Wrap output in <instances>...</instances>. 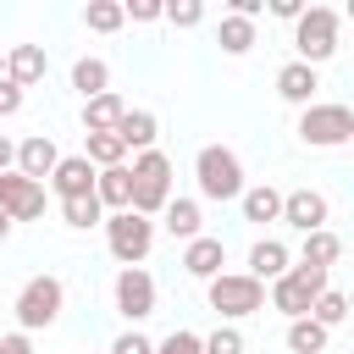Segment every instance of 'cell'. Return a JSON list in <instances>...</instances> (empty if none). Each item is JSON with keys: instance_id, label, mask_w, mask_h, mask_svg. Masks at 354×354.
Here are the masks:
<instances>
[{"instance_id": "1", "label": "cell", "mask_w": 354, "mask_h": 354, "mask_svg": "<svg viewBox=\"0 0 354 354\" xmlns=\"http://www.w3.org/2000/svg\"><path fill=\"white\" fill-rule=\"evenodd\" d=\"M337 33H343V11L337 6H304L299 22H293V61L321 72V61L337 55Z\"/></svg>"}, {"instance_id": "2", "label": "cell", "mask_w": 354, "mask_h": 354, "mask_svg": "<svg viewBox=\"0 0 354 354\" xmlns=\"http://www.w3.org/2000/svg\"><path fill=\"white\" fill-rule=\"evenodd\" d=\"M194 183H199V199H216V205H227V199H238L249 183H243V160H238V149L232 144H199V155H194Z\"/></svg>"}, {"instance_id": "3", "label": "cell", "mask_w": 354, "mask_h": 354, "mask_svg": "<svg viewBox=\"0 0 354 354\" xmlns=\"http://www.w3.org/2000/svg\"><path fill=\"white\" fill-rule=\"evenodd\" d=\"M293 133H299V144H310V149H343V144H354V111H348L343 100H315V105L299 111Z\"/></svg>"}, {"instance_id": "4", "label": "cell", "mask_w": 354, "mask_h": 354, "mask_svg": "<svg viewBox=\"0 0 354 354\" xmlns=\"http://www.w3.org/2000/svg\"><path fill=\"white\" fill-rule=\"evenodd\" d=\"M332 288V271H310V266H288L277 282H266V304L277 310V315H288V321H299V315H310V304L321 299Z\"/></svg>"}, {"instance_id": "5", "label": "cell", "mask_w": 354, "mask_h": 354, "mask_svg": "<svg viewBox=\"0 0 354 354\" xmlns=\"http://www.w3.org/2000/svg\"><path fill=\"white\" fill-rule=\"evenodd\" d=\"M17 332H39V326H55L61 321V310H66V282L61 277H50V271H39V277H28L22 288H17Z\"/></svg>"}, {"instance_id": "6", "label": "cell", "mask_w": 354, "mask_h": 354, "mask_svg": "<svg viewBox=\"0 0 354 354\" xmlns=\"http://www.w3.org/2000/svg\"><path fill=\"white\" fill-rule=\"evenodd\" d=\"M127 177H133V205L127 210H138V216L155 221L166 210V199H171V160L160 149H144V155L127 160Z\"/></svg>"}, {"instance_id": "7", "label": "cell", "mask_w": 354, "mask_h": 354, "mask_svg": "<svg viewBox=\"0 0 354 354\" xmlns=\"http://www.w3.org/2000/svg\"><path fill=\"white\" fill-rule=\"evenodd\" d=\"M205 299H210V310L232 326V321H243V315H260V310H266V282H254L249 271H221V277H210V282H205Z\"/></svg>"}, {"instance_id": "8", "label": "cell", "mask_w": 354, "mask_h": 354, "mask_svg": "<svg viewBox=\"0 0 354 354\" xmlns=\"http://www.w3.org/2000/svg\"><path fill=\"white\" fill-rule=\"evenodd\" d=\"M100 227H105V249H111L116 266H144V260H149V249H155V221H149V216L116 210V216H105Z\"/></svg>"}, {"instance_id": "9", "label": "cell", "mask_w": 354, "mask_h": 354, "mask_svg": "<svg viewBox=\"0 0 354 354\" xmlns=\"http://www.w3.org/2000/svg\"><path fill=\"white\" fill-rule=\"evenodd\" d=\"M155 277L144 271V266H116V282H111V304H116V315L127 321V326H144L149 315H155Z\"/></svg>"}, {"instance_id": "10", "label": "cell", "mask_w": 354, "mask_h": 354, "mask_svg": "<svg viewBox=\"0 0 354 354\" xmlns=\"http://www.w3.org/2000/svg\"><path fill=\"white\" fill-rule=\"evenodd\" d=\"M277 221H288L293 232H321L332 221V199L321 188H293V194H282V216Z\"/></svg>"}, {"instance_id": "11", "label": "cell", "mask_w": 354, "mask_h": 354, "mask_svg": "<svg viewBox=\"0 0 354 354\" xmlns=\"http://www.w3.org/2000/svg\"><path fill=\"white\" fill-rule=\"evenodd\" d=\"M0 210L17 221H39L44 216V183H28L22 171H0Z\"/></svg>"}, {"instance_id": "12", "label": "cell", "mask_w": 354, "mask_h": 354, "mask_svg": "<svg viewBox=\"0 0 354 354\" xmlns=\"http://www.w3.org/2000/svg\"><path fill=\"white\" fill-rule=\"evenodd\" d=\"M55 160H61L55 138H50V133H28V138L17 144V166H11V171H22L28 183H44V177L55 171Z\"/></svg>"}, {"instance_id": "13", "label": "cell", "mask_w": 354, "mask_h": 354, "mask_svg": "<svg viewBox=\"0 0 354 354\" xmlns=\"http://www.w3.org/2000/svg\"><path fill=\"white\" fill-rule=\"evenodd\" d=\"M44 188H50L55 199H83V194H94V166H88L83 155H61L55 171L44 177Z\"/></svg>"}, {"instance_id": "14", "label": "cell", "mask_w": 354, "mask_h": 354, "mask_svg": "<svg viewBox=\"0 0 354 354\" xmlns=\"http://www.w3.org/2000/svg\"><path fill=\"white\" fill-rule=\"evenodd\" d=\"M221 266H227V243H221V238L199 232V238H188V243H183V271H188L194 282L221 277Z\"/></svg>"}, {"instance_id": "15", "label": "cell", "mask_w": 354, "mask_h": 354, "mask_svg": "<svg viewBox=\"0 0 354 354\" xmlns=\"http://www.w3.org/2000/svg\"><path fill=\"white\" fill-rule=\"evenodd\" d=\"M44 72H50L44 44H11V50H6V83H17L22 94H28L33 83H44Z\"/></svg>"}, {"instance_id": "16", "label": "cell", "mask_w": 354, "mask_h": 354, "mask_svg": "<svg viewBox=\"0 0 354 354\" xmlns=\"http://www.w3.org/2000/svg\"><path fill=\"white\" fill-rule=\"evenodd\" d=\"M315 88H321V72L315 66H304V61H288V66H277V100H288V105H315Z\"/></svg>"}, {"instance_id": "17", "label": "cell", "mask_w": 354, "mask_h": 354, "mask_svg": "<svg viewBox=\"0 0 354 354\" xmlns=\"http://www.w3.org/2000/svg\"><path fill=\"white\" fill-rule=\"evenodd\" d=\"M116 138H122V149L144 155V149H155V138H160V116L144 111V105H127L122 122H116Z\"/></svg>"}, {"instance_id": "18", "label": "cell", "mask_w": 354, "mask_h": 354, "mask_svg": "<svg viewBox=\"0 0 354 354\" xmlns=\"http://www.w3.org/2000/svg\"><path fill=\"white\" fill-rule=\"evenodd\" d=\"M288 266H293V249H288L282 238H254V243H249V266H243V271H249L254 282H277Z\"/></svg>"}, {"instance_id": "19", "label": "cell", "mask_w": 354, "mask_h": 354, "mask_svg": "<svg viewBox=\"0 0 354 354\" xmlns=\"http://www.w3.org/2000/svg\"><path fill=\"white\" fill-rule=\"evenodd\" d=\"M160 227L171 232V238H199L205 232V210H199V199H188V194H171L166 199V210H160Z\"/></svg>"}, {"instance_id": "20", "label": "cell", "mask_w": 354, "mask_h": 354, "mask_svg": "<svg viewBox=\"0 0 354 354\" xmlns=\"http://www.w3.org/2000/svg\"><path fill=\"white\" fill-rule=\"evenodd\" d=\"M94 199H100L105 216L127 210V205H133V177H127V166H105V171H94Z\"/></svg>"}, {"instance_id": "21", "label": "cell", "mask_w": 354, "mask_h": 354, "mask_svg": "<svg viewBox=\"0 0 354 354\" xmlns=\"http://www.w3.org/2000/svg\"><path fill=\"white\" fill-rule=\"evenodd\" d=\"M337 260H343V238H337L332 227L304 232V243H299V266H310V271H332Z\"/></svg>"}, {"instance_id": "22", "label": "cell", "mask_w": 354, "mask_h": 354, "mask_svg": "<svg viewBox=\"0 0 354 354\" xmlns=\"http://www.w3.org/2000/svg\"><path fill=\"white\" fill-rule=\"evenodd\" d=\"M122 111H127V100H122L116 88H111V94H94V100H83V133H116Z\"/></svg>"}, {"instance_id": "23", "label": "cell", "mask_w": 354, "mask_h": 354, "mask_svg": "<svg viewBox=\"0 0 354 354\" xmlns=\"http://www.w3.org/2000/svg\"><path fill=\"white\" fill-rule=\"evenodd\" d=\"M238 210H243V221L266 227V221H277V216H282V194H277L271 183H254V188H243V194H238Z\"/></svg>"}, {"instance_id": "24", "label": "cell", "mask_w": 354, "mask_h": 354, "mask_svg": "<svg viewBox=\"0 0 354 354\" xmlns=\"http://www.w3.org/2000/svg\"><path fill=\"white\" fill-rule=\"evenodd\" d=\"M72 88H77L83 100L111 94V66H105L100 55H77V61H72Z\"/></svg>"}, {"instance_id": "25", "label": "cell", "mask_w": 354, "mask_h": 354, "mask_svg": "<svg viewBox=\"0 0 354 354\" xmlns=\"http://www.w3.org/2000/svg\"><path fill=\"white\" fill-rule=\"evenodd\" d=\"M254 22H243V17H227L221 11V22H216V44H221V55H249L254 50Z\"/></svg>"}, {"instance_id": "26", "label": "cell", "mask_w": 354, "mask_h": 354, "mask_svg": "<svg viewBox=\"0 0 354 354\" xmlns=\"http://www.w3.org/2000/svg\"><path fill=\"white\" fill-rule=\"evenodd\" d=\"M83 160L94 171H105V166H127V149L116 133H83Z\"/></svg>"}, {"instance_id": "27", "label": "cell", "mask_w": 354, "mask_h": 354, "mask_svg": "<svg viewBox=\"0 0 354 354\" xmlns=\"http://www.w3.org/2000/svg\"><path fill=\"white\" fill-rule=\"evenodd\" d=\"M326 343H332V332H326V326H315L310 315L288 321V348H293V354H326Z\"/></svg>"}, {"instance_id": "28", "label": "cell", "mask_w": 354, "mask_h": 354, "mask_svg": "<svg viewBox=\"0 0 354 354\" xmlns=\"http://www.w3.org/2000/svg\"><path fill=\"white\" fill-rule=\"evenodd\" d=\"M83 28H88V33H116V28H127L122 0H88V6H83Z\"/></svg>"}, {"instance_id": "29", "label": "cell", "mask_w": 354, "mask_h": 354, "mask_svg": "<svg viewBox=\"0 0 354 354\" xmlns=\"http://www.w3.org/2000/svg\"><path fill=\"white\" fill-rule=\"evenodd\" d=\"M61 221H66L72 232H88V227H100V221H105V210H100V199H94V194H83V199H61Z\"/></svg>"}, {"instance_id": "30", "label": "cell", "mask_w": 354, "mask_h": 354, "mask_svg": "<svg viewBox=\"0 0 354 354\" xmlns=\"http://www.w3.org/2000/svg\"><path fill=\"white\" fill-rule=\"evenodd\" d=\"M310 321H315V326H326V332H332V326H343V321H348V293H343V288H326V293L310 304Z\"/></svg>"}, {"instance_id": "31", "label": "cell", "mask_w": 354, "mask_h": 354, "mask_svg": "<svg viewBox=\"0 0 354 354\" xmlns=\"http://www.w3.org/2000/svg\"><path fill=\"white\" fill-rule=\"evenodd\" d=\"M199 354H243V332L221 321V326H216L210 337H199Z\"/></svg>"}, {"instance_id": "32", "label": "cell", "mask_w": 354, "mask_h": 354, "mask_svg": "<svg viewBox=\"0 0 354 354\" xmlns=\"http://www.w3.org/2000/svg\"><path fill=\"white\" fill-rule=\"evenodd\" d=\"M160 22H171V28H199V22H205V6H199V0H171V6L160 11Z\"/></svg>"}, {"instance_id": "33", "label": "cell", "mask_w": 354, "mask_h": 354, "mask_svg": "<svg viewBox=\"0 0 354 354\" xmlns=\"http://www.w3.org/2000/svg\"><path fill=\"white\" fill-rule=\"evenodd\" d=\"M155 354H199V332L177 326V332H166V337L155 343Z\"/></svg>"}, {"instance_id": "34", "label": "cell", "mask_w": 354, "mask_h": 354, "mask_svg": "<svg viewBox=\"0 0 354 354\" xmlns=\"http://www.w3.org/2000/svg\"><path fill=\"white\" fill-rule=\"evenodd\" d=\"M160 11H166L160 0H127V6H122V17H127V22H138V28H149V22H160Z\"/></svg>"}, {"instance_id": "35", "label": "cell", "mask_w": 354, "mask_h": 354, "mask_svg": "<svg viewBox=\"0 0 354 354\" xmlns=\"http://www.w3.org/2000/svg\"><path fill=\"white\" fill-rule=\"evenodd\" d=\"M111 354H155V343L138 332V326H127V332H116V343H111Z\"/></svg>"}, {"instance_id": "36", "label": "cell", "mask_w": 354, "mask_h": 354, "mask_svg": "<svg viewBox=\"0 0 354 354\" xmlns=\"http://www.w3.org/2000/svg\"><path fill=\"white\" fill-rule=\"evenodd\" d=\"M22 105H28V94H22L17 83H6V77H0V122H6V116H17Z\"/></svg>"}, {"instance_id": "37", "label": "cell", "mask_w": 354, "mask_h": 354, "mask_svg": "<svg viewBox=\"0 0 354 354\" xmlns=\"http://www.w3.org/2000/svg\"><path fill=\"white\" fill-rule=\"evenodd\" d=\"M0 354H33V337L28 332H6L0 337Z\"/></svg>"}, {"instance_id": "38", "label": "cell", "mask_w": 354, "mask_h": 354, "mask_svg": "<svg viewBox=\"0 0 354 354\" xmlns=\"http://www.w3.org/2000/svg\"><path fill=\"white\" fill-rule=\"evenodd\" d=\"M266 11H271V17H282V22H299V11H304V0H271Z\"/></svg>"}, {"instance_id": "39", "label": "cell", "mask_w": 354, "mask_h": 354, "mask_svg": "<svg viewBox=\"0 0 354 354\" xmlns=\"http://www.w3.org/2000/svg\"><path fill=\"white\" fill-rule=\"evenodd\" d=\"M11 166H17V144L0 133V171H11Z\"/></svg>"}, {"instance_id": "40", "label": "cell", "mask_w": 354, "mask_h": 354, "mask_svg": "<svg viewBox=\"0 0 354 354\" xmlns=\"http://www.w3.org/2000/svg\"><path fill=\"white\" fill-rule=\"evenodd\" d=\"M6 238H11V216L0 210V243H6Z\"/></svg>"}, {"instance_id": "41", "label": "cell", "mask_w": 354, "mask_h": 354, "mask_svg": "<svg viewBox=\"0 0 354 354\" xmlns=\"http://www.w3.org/2000/svg\"><path fill=\"white\" fill-rule=\"evenodd\" d=\"M0 77H6V50H0Z\"/></svg>"}]
</instances>
